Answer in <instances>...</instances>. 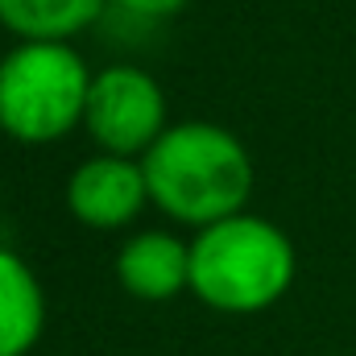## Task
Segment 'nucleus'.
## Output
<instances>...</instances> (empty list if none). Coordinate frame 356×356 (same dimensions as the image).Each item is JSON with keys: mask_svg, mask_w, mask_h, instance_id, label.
I'll use <instances>...</instances> for the list:
<instances>
[{"mask_svg": "<svg viewBox=\"0 0 356 356\" xmlns=\"http://www.w3.org/2000/svg\"><path fill=\"white\" fill-rule=\"evenodd\" d=\"M149 199L178 224H220L241 216L253 195L249 149L211 120L170 124L141 158Z\"/></svg>", "mask_w": 356, "mask_h": 356, "instance_id": "1", "label": "nucleus"}, {"mask_svg": "<svg viewBox=\"0 0 356 356\" xmlns=\"http://www.w3.org/2000/svg\"><path fill=\"white\" fill-rule=\"evenodd\" d=\"M294 282V245L261 216H228L191 241V290L224 315L273 307Z\"/></svg>", "mask_w": 356, "mask_h": 356, "instance_id": "2", "label": "nucleus"}, {"mask_svg": "<svg viewBox=\"0 0 356 356\" xmlns=\"http://www.w3.org/2000/svg\"><path fill=\"white\" fill-rule=\"evenodd\" d=\"M91 75L71 42H21L0 58V129L21 145L63 141L83 124Z\"/></svg>", "mask_w": 356, "mask_h": 356, "instance_id": "3", "label": "nucleus"}, {"mask_svg": "<svg viewBox=\"0 0 356 356\" xmlns=\"http://www.w3.org/2000/svg\"><path fill=\"white\" fill-rule=\"evenodd\" d=\"M88 133L104 145V154L116 158H145L154 141L170 129L166 124V95L154 75L137 67H108L91 75L88 112H83Z\"/></svg>", "mask_w": 356, "mask_h": 356, "instance_id": "4", "label": "nucleus"}, {"mask_svg": "<svg viewBox=\"0 0 356 356\" xmlns=\"http://www.w3.org/2000/svg\"><path fill=\"white\" fill-rule=\"evenodd\" d=\"M149 199L145 166L133 158L99 154L67 178V207L88 228H124Z\"/></svg>", "mask_w": 356, "mask_h": 356, "instance_id": "5", "label": "nucleus"}, {"mask_svg": "<svg viewBox=\"0 0 356 356\" xmlns=\"http://www.w3.org/2000/svg\"><path fill=\"white\" fill-rule=\"evenodd\" d=\"M120 286L141 302H166L191 286V245L170 232H137L116 257Z\"/></svg>", "mask_w": 356, "mask_h": 356, "instance_id": "6", "label": "nucleus"}, {"mask_svg": "<svg viewBox=\"0 0 356 356\" xmlns=\"http://www.w3.org/2000/svg\"><path fill=\"white\" fill-rule=\"evenodd\" d=\"M46 327V298L17 253L0 249V356H25Z\"/></svg>", "mask_w": 356, "mask_h": 356, "instance_id": "7", "label": "nucleus"}, {"mask_svg": "<svg viewBox=\"0 0 356 356\" xmlns=\"http://www.w3.org/2000/svg\"><path fill=\"white\" fill-rule=\"evenodd\" d=\"M108 0H0V25L21 42H71Z\"/></svg>", "mask_w": 356, "mask_h": 356, "instance_id": "8", "label": "nucleus"}, {"mask_svg": "<svg viewBox=\"0 0 356 356\" xmlns=\"http://www.w3.org/2000/svg\"><path fill=\"white\" fill-rule=\"evenodd\" d=\"M112 4H120L133 17H175L178 8H186L191 0H112Z\"/></svg>", "mask_w": 356, "mask_h": 356, "instance_id": "9", "label": "nucleus"}]
</instances>
